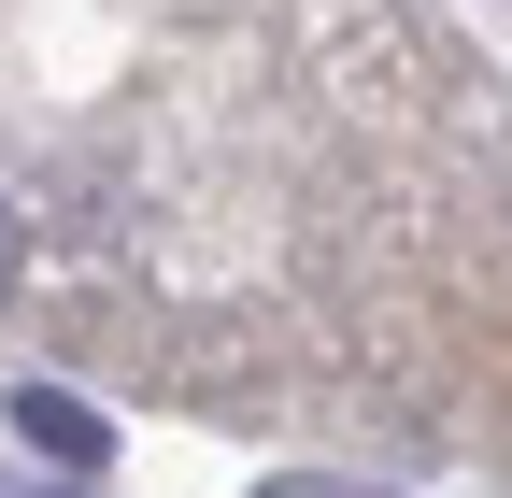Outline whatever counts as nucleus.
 <instances>
[{"label":"nucleus","mask_w":512,"mask_h":498,"mask_svg":"<svg viewBox=\"0 0 512 498\" xmlns=\"http://www.w3.org/2000/svg\"><path fill=\"white\" fill-rule=\"evenodd\" d=\"M15 442H29L43 470H72V484H86V470L114 456V427H100V413H86L72 385H15Z\"/></svg>","instance_id":"f257e3e1"},{"label":"nucleus","mask_w":512,"mask_h":498,"mask_svg":"<svg viewBox=\"0 0 512 498\" xmlns=\"http://www.w3.org/2000/svg\"><path fill=\"white\" fill-rule=\"evenodd\" d=\"M256 498H384V484H342V470H285V484H256Z\"/></svg>","instance_id":"f03ea898"},{"label":"nucleus","mask_w":512,"mask_h":498,"mask_svg":"<svg viewBox=\"0 0 512 498\" xmlns=\"http://www.w3.org/2000/svg\"><path fill=\"white\" fill-rule=\"evenodd\" d=\"M15 271H29V228H15V200H0V314H15Z\"/></svg>","instance_id":"7ed1b4c3"},{"label":"nucleus","mask_w":512,"mask_h":498,"mask_svg":"<svg viewBox=\"0 0 512 498\" xmlns=\"http://www.w3.org/2000/svg\"><path fill=\"white\" fill-rule=\"evenodd\" d=\"M0 498H43V484H0Z\"/></svg>","instance_id":"20e7f679"}]
</instances>
